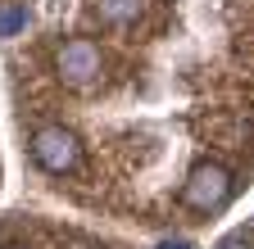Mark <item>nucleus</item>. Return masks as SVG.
<instances>
[{
  "instance_id": "4",
  "label": "nucleus",
  "mask_w": 254,
  "mask_h": 249,
  "mask_svg": "<svg viewBox=\"0 0 254 249\" xmlns=\"http://www.w3.org/2000/svg\"><path fill=\"white\" fill-rule=\"evenodd\" d=\"M95 14L105 23H132L141 14V0H95Z\"/></svg>"
},
{
  "instance_id": "1",
  "label": "nucleus",
  "mask_w": 254,
  "mask_h": 249,
  "mask_svg": "<svg viewBox=\"0 0 254 249\" xmlns=\"http://www.w3.org/2000/svg\"><path fill=\"white\" fill-rule=\"evenodd\" d=\"M227 195H232V172L222 163H200L182 181V204L190 213H213V208L227 204Z\"/></svg>"
},
{
  "instance_id": "3",
  "label": "nucleus",
  "mask_w": 254,
  "mask_h": 249,
  "mask_svg": "<svg viewBox=\"0 0 254 249\" xmlns=\"http://www.w3.org/2000/svg\"><path fill=\"white\" fill-rule=\"evenodd\" d=\"M55 64H59V77L68 86H86L95 73H100V46H95L91 37H73V41L59 46Z\"/></svg>"
},
{
  "instance_id": "6",
  "label": "nucleus",
  "mask_w": 254,
  "mask_h": 249,
  "mask_svg": "<svg viewBox=\"0 0 254 249\" xmlns=\"http://www.w3.org/2000/svg\"><path fill=\"white\" fill-rule=\"evenodd\" d=\"M218 249H250V240H245V236H232V240H222Z\"/></svg>"
},
{
  "instance_id": "5",
  "label": "nucleus",
  "mask_w": 254,
  "mask_h": 249,
  "mask_svg": "<svg viewBox=\"0 0 254 249\" xmlns=\"http://www.w3.org/2000/svg\"><path fill=\"white\" fill-rule=\"evenodd\" d=\"M23 23H27L23 5H9V9H0V37H14V32H18Z\"/></svg>"
},
{
  "instance_id": "2",
  "label": "nucleus",
  "mask_w": 254,
  "mask_h": 249,
  "mask_svg": "<svg viewBox=\"0 0 254 249\" xmlns=\"http://www.w3.org/2000/svg\"><path fill=\"white\" fill-rule=\"evenodd\" d=\"M32 159H37L46 172L64 177V172H73L77 159H82V145L68 127H41L37 136H32Z\"/></svg>"
},
{
  "instance_id": "7",
  "label": "nucleus",
  "mask_w": 254,
  "mask_h": 249,
  "mask_svg": "<svg viewBox=\"0 0 254 249\" xmlns=\"http://www.w3.org/2000/svg\"><path fill=\"white\" fill-rule=\"evenodd\" d=\"M9 249H23V245H9Z\"/></svg>"
}]
</instances>
